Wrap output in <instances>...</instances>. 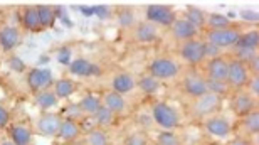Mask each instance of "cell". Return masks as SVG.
Here are the masks:
<instances>
[{
    "instance_id": "cell-1",
    "label": "cell",
    "mask_w": 259,
    "mask_h": 145,
    "mask_svg": "<svg viewBox=\"0 0 259 145\" xmlns=\"http://www.w3.org/2000/svg\"><path fill=\"white\" fill-rule=\"evenodd\" d=\"M151 115H153V122L167 130H173L180 123L178 113L167 103H155L151 108Z\"/></svg>"
},
{
    "instance_id": "cell-2",
    "label": "cell",
    "mask_w": 259,
    "mask_h": 145,
    "mask_svg": "<svg viewBox=\"0 0 259 145\" xmlns=\"http://www.w3.org/2000/svg\"><path fill=\"white\" fill-rule=\"evenodd\" d=\"M146 19L150 24H160V25H165L168 27L172 25L177 15H175V10L170 7V5H163V4H151L146 7Z\"/></svg>"
},
{
    "instance_id": "cell-3",
    "label": "cell",
    "mask_w": 259,
    "mask_h": 145,
    "mask_svg": "<svg viewBox=\"0 0 259 145\" xmlns=\"http://www.w3.org/2000/svg\"><path fill=\"white\" fill-rule=\"evenodd\" d=\"M249 83V73L242 61L232 59L229 61V69H227V86L232 90H241Z\"/></svg>"
},
{
    "instance_id": "cell-4",
    "label": "cell",
    "mask_w": 259,
    "mask_h": 145,
    "mask_svg": "<svg viewBox=\"0 0 259 145\" xmlns=\"http://www.w3.org/2000/svg\"><path fill=\"white\" fill-rule=\"evenodd\" d=\"M150 74L157 79H168L178 74V64L168 57H157L150 64Z\"/></svg>"
},
{
    "instance_id": "cell-5",
    "label": "cell",
    "mask_w": 259,
    "mask_h": 145,
    "mask_svg": "<svg viewBox=\"0 0 259 145\" xmlns=\"http://www.w3.org/2000/svg\"><path fill=\"white\" fill-rule=\"evenodd\" d=\"M239 34L237 29H222V30H209L207 32V42L212 44V46H215V47H229V46H234V44H237Z\"/></svg>"
},
{
    "instance_id": "cell-6",
    "label": "cell",
    "mask_w": 259,
    "mask_h": 145,
    "mask_svg": "<svg viewBox=\"0 0 259 145\" xmlns=\"http://www.w3.org/2000/svg\"><path fill=\"white\" fill-rule=\"evenodd\" d=\"M220 103H222V98L219 95H214L210 91H207L205 95L195 98L194 101V113L195 115H200V117H207L214 111H217L220 108Z\"/></svg>"
},
{
    "instance_id": "cell-7",
    "label": "cell",
    "mask_w": 259,
    "mask_h": 145,
    "mask_svg": "<svg viewBox=\"0 0 259 145\" xmlns=\"http://www.w3.org/2000/svg\"><path fill=\"white\" fill-rule=\"evenodd\" d=\"M27 83H29V88L34 93H39L41 90H47L49 86L52 84V73H51V69L34 68L29 71Z\"/></svg>"
},
{
    "instance_id": "cell-8",
    "label": "cell",
    "mask_w": 259,
    "mask_h": 145,
    "mask_svg": "<svg viewBox=\"0 0 259 145\" xmlns=\"http://www.w3.org/2000/svg\"><path fill=\"white\" fill-rule=\"evenodd\" d=\"M180 56L190 64H198L204 61V42L197 41V39H190L185 41L180 46Z\"/></svg>"
},
{
    "instance_id": "cell-9",
    "label": "cell",
    "mask_w": 259,
    "mask_h": 145,
    "mask_svg": "<svg viewBox=\"0 0 259 145\" xmlns=\"http://www.w3.org/2000/svg\"><path fill=\"white\" fill-rule=\"evenodd\" d=\"M184 91L185 95L192 96L194 100L202 96V95L207 93V79H204L197 73H189L184 78Z\"/></svg>"
},
{
    "instance_id": "cell-10",
    "label": "cell",
    "mask_w": 259,
    "mask_h": 145,
    "mask_svg": "<svg viewBox=\"0 0 259 145\" xmlns=\"http://www.w3.org/2000/svg\"><path fill=\"white\" fill-rule=\"evenodd\" d=\"M227 69H229V61L224 57H214L207 64V73L209 79L219 81V83H227Z\"/></svg>"
},
{
    "instance_id": "cell-11",
    "label": "cell",
    "mask_w": 259,
    "mask_h": 145,
    "mask_svg": "<svg viewBox=\"0 0 259 145\" xmlns=\"http://www.w3.org/2000/svg\"><path fill=\"white\" fill-rule=\"evenodd\" d=\"M59 125H61V118L56 113H44L41 115L39 122H37V130L44 137H54L59 132Z\"/></svg>"
},
{
    "instance_id": "cell-12",
    "label": "cell",
    "mask_w": 259,
    "mask_h": 145,
    "mask_svg": "<svg viewBox=\"0 0 259 145\" xmlns=\"http://www.w3.org/2000/svg\"><path fill=\"white\" fill-rule=\"evenodd\" d=\"M172 34L178 41H190L197 35V29L192 25L190 22H187L185 19H175V22L172 24Z\"/></svg>"
},
{
    "instance_id": "cell-13",
    "label": "cell",
    "mask_w": 259,
    "mask_h": 145,
    "mask_svg": "<svg viewBox=\"0 0 259 145\" xmlns=\"http://www.w3.org/2000/svg\"><path fill=\"white\" fill-rule=\"evenodd\" d=\"M69 71L76 74V76H93V74H99V68L98 64L91 62L89 59L84 57H77L72 62H69Z\"/></svg>"
},
{
    "instance_id": "cell-14",
    "label": "cell",
    "mask_w": 259,
    "mask_h": 145,
    "mask_svg": "<svg viewBox=\"0 0 259 145\" xmlns=\"http://www.w3.org/2000/svg\"><path fill=\"white\" fill-rule=\"evenodd\" d=\"M205 128L207 132L219 138H225L231 133V123L227 122V118L224 117H212L205 122Z\"/></svg>"
},
{
    "instance_id": "cell-15",
    "label": "cell",
    "mask_w": 259,
    "mask_h": 145,
    "mask_svg": "<svg viewBox=\"0 0 259 145\" xmlns=\"http://www.w3.org/2000/svg\"><path fill=\"white\" fill-rule=\"evenodd\" d=\"M232 110L239 117H246L247 113L256 110V101L251 98V95H239L232 101Z\"/></svg>"
},
{
    "instance_id": "cell-16",
    "label": "cell",
    "mask_w": 259,
    "mask_h": 145,
    "mask_svg": "<svg viewBox=\"0 0 259 145\" xmlns=\"http://www.w3.org/2000/svg\"><path fill=\"white\" fill-rule=\"evenodd\" d=\"M113 91L120 93V95H125V93H130V91L135 88V78L131 76L130 73H120L113 78Z\"/></svg>"
},
{
    "instance_id": "cell-17",
    "label": "cell",
    "mask_w": 259,
    "mask_h": 145,
    "mask_svg": "<svg viewBox=\"0 0 259 145\" xmlns=\"http://www.w3.org/2000/svg\"><path fill=\"white\" fill-rule=\"evenodd\" d=\"M19 41H20V34L15 27H4L0 30V46L5 51H12L19 44Z\"/></svg>"
},
{
    "instance_id": "cell-18",
    "label": "cell",
    "mask_w": 259,
    "mask_h": 145,
    "mask_svg": "<svg viewBox=\"0 0 259 145\" xmlns=\"http://www.w3.org/2000/svg\"><path fill=\"white\" fill-rule=\"evenodd\" d=\"M135 39H137L138 42H143V44L155 41V39H157V29H155V25L150 24V22H141V24H138L137 29H135Z\"/></svg>"
},
{
    "instance_id": "cell-19",
    "label": "cell",
    "mask_w": 259,
    "mask_h": 145,
    "mask_svg": "<svg viewBox=\"0 0 259 145\" xmlns=\"http://www.w3.org/2000/svg\"><path fill=\"white\" fill-rule=\"evenodd\" d=\"M104 108H108L109 111H113V113H121L125 110V98L123 95L120 93H116V91H109L104 95Z\"/></svg>"
},
{
    "instance_id": "cell-20",
    "label": "cell",
    "mask_w": 259,
    "mask_h": 145,
    "mask_svg": "<svg viewBox=\"0 0 259 145\" xmlns=\"http://www.w3.org/2000/svg\"><path fill=\"white\" fill-rule=\"evenodd\" d=\"M30 138H32V133H30L29 127L20 125V123L12 127V142L15 145H29L30 144Z\"/></svg>"
},
{
    "instance_id": "cell-21",
    "label": "cell",
    "mask_w": 259,
    "mask_h": 145,
    "mask_svg": "<svg viewBox=\"0 0 259 145\" xmlns=\"http://www.w3.org/2000/svg\"><path fill=\"white\" fill-rule=\"evenodd\" d=\"M57 135L62 138V140H72L79 135V127L76 125V122L72 120H61V125H59V132Z\"/></svg>"
},
{
    "instance_id": "cell-22",
    "label": "cell",
    "mask_w": 259,
    "mask_h": 145,
    "mask_svg": "<svg viewBox=\"0 0 259 145\" xmlns=\"http://www.w3.org/2000/svg\"><path fill=\"white\" fill-rule=\"evenodd\" d=\"M57 100H59V98L54 95V91H49V90L39 91V93L35 95V103L39 105L42 110L54 108L56 105H57Z\"/></svg>"
},
{
    "instance_id": "cell-23",
    "label": "cell",
    "mask_w": 259,
    "mask_h": 145,
    "mask_svg": "<svg viewBox=\"0 0 259 145\" xmlns=\"http://www.w3.org/2000/svg\"><path fill=\"white\" fill-rule=\"evenodd\" d=\"M76 93V84L71 79H59L54 84V95L57 98H69Z\"/></svg>"
},
{
    "instance_id": "cell-24",
    "label": "cell",
    "mask_w": 259,
    "mask_h": 145,
    "mask_svg": "<svg viewBox=\"0 0 259 145\" xmlns=\"http://www.w3.org/2000/svg\"><path fill=\"white\" fill-rule=\"evenodd\" d=\"M79 110L82 111V113H86V115H94L96 111L101 108V100L99 98L93 96V95H88V96H84L79 101Z\"/></svg>"
},
{
    "instance_id": "cell-25",
    "label": "cell",
    "mask_w": 259,
    "mask_h": 145,
    "mask_svg": "<svg viewBox=\"0 0 259 145\" xmlns=\"http://www.w3.org/2000/svg\"><path fill=\"white\" fill-rule=\"evenodd\" d=\"M37 7V14H39V21H41V27H51L56 21V12L52 7L49 5H35Z\"/></svg>"
},
{
    "instance_id": "cell-26",
    "label": "cell",
    "mask_w": 259,
    "mask_h": 145,
    "mask_svg": "<svg viewBox=\"0 0 259 145\" xmlns=\"http://www.w3.org/2000/svg\"><path fill=\"white\" fill-rule=\"evenodd\" d=\"M24 25L29 30H37L41 29V21L37 14V7H27L24 10Z\"/></svg>"
},
{
    "instance_id": "cell-27",
    "label": "cell",
    "mask_w": 259,
    "mask_h": 145,
    "mask_svg": "<svg viewBox=\"0 0 259 145\" xmlns=\"http://www.w3.org/2000/svg\"><path fill=\"white\" fill-rule=\"evenodd\" d=\"M205 22L210 27V30H222V29L231 27V21L225 15H220V14H210Z\"/></svg>"
},
{
    "instance_id": "cell-28",
    "label": "cell",
    "mask_w": 259,
    "mask_h": 145,
    "mask_svg": "<svg viewBox=\"0 0 259 145\" xmlns=\"http://www.w3.org/2000/svg\"><path fill=\"white\" fill-rule=\"evenodd\" d=\"M187 22H190L195 29H200L205 25V15L204 12L197 7H189L187 8Z\"/></svg>"
},
{
    "instance_id": "cell-29",
    "label": "cell",
    "mask_w": 259,
    "mask_h": 145,
    "mask_svg": "<svg viewBox=\"0 0 259 145\" xmlns=\"http://www.w3.org/2000/svg\"><path fill=\"white\" fill-rule=\"evenodd\" d=\"M138 86H140V90L143 91V93L151 95V93H157L158 91V88H160V81L150 74V76H143L141 78L140 83H138Z\"/></svg>"
},
{
    "instance_id": "cell-30",
    "label": "cell",
    "mask_w": 259,
    "mask_h": 145,
    "mask_svg": "<svg viewBox=\"0 0 259 145\" xmlns=\"http://www.w3.org/2000/svg\"><path fill=\"white\" fill-rule=\"evenodd\" d=\"M258 42H259V34H258V30H252V32H247V34L241 35L236 46H241V47L258 49Z\"/></svg>"
},
{
    "instance_id": "cell-31",
    "label": "cell",
    "mask_w": 259,
    "mask_h": 145,
    "mask_svg": "<svg viewBox=\"0 0 259 145\" xmlns=\"http://www.w3.org/2000/svg\"><path fill=\"white\" fill-rule=\"evenodd\" d=\"M86 142H88V145H108V135L101 128H94L88 133Z\"/></svg>"
},
{
    "instance_id": "cell-32",
    "label": "cell",
    "mask_w": 259,
    "mask_h": 145,
    "mask_svg": "<svg viewBox=\"0 0 259 145\" xmlns=\"http://www.w3.org/2000/svg\"><path fill=\"white\" fill-rule=\"evenodd\" d=\"M244 128L247 133H252V135H256L259 130V115L258 111L254 110L251 113H247L244 117Z\"/></svg>"
},
{
    "instance_id": "cell-33",
    "label": "cell",
    "mask_w": 259,
    "mask_h": 145,
    "mask_svg": "<svg viewBox=\"0 0 259 145\" xmlns=\"http://www.w3.org/2000/svg\"><path fill=\"white\" fill-rule=\"evenodd\" d=\"M94 118H96V123L101 125V127H106V125H111L113 120H115V113L109 111L108 108H104L101 105V108L94 113Z\"/></svg>"
},
{
    "instance_id": "cell-34",
    "label": "cell",
    "mask_w": 259,
    "mask_h": 145,
    "mask_svg": "<svg viewBox=\"0 0 259 145\" xmlns=\"http://www.w3.org/2000/svg\"><path fill=\"white\" fill-rule=\"evenodd\" d=\"M118 22H120V25L125 29L131 27L133 24H135V14H133V10L131 8H123L118 12Z\"/></svg>"
},
{
    "instance_id": "cell-35",
    "label": "cell",
    "mask_w": 259,
    "mask_h": 145,
    "mask_svg": "<svg viewBox=\"0 0 259 145\" xmlns=\"http://www.w3.org/2000/svg\"><path fill=\"white\" fill-rule=\"evenodd\" d=\"M158 145H180V140L173 132H162L158 135Z\"/></svg>"
},
{
    "instance_id": "cell-36",
    "label": "cell",
    "mask_w": 259,
    "mask_h": 145,
    "mask_svg": "<svg viewBox=\"0 0 259 145\" xmlns=\"http://www.w3.org/2000/svg\"><path fill=\"white\" fill-rule=\"evenodd\" d=\"M207 91H210V93H214V95L222 96V95L227 93V83H219V81L207 79Z\"/></svg>"
},
{
    "instance_id": "cell-37",
    "label": "cell",
    "mask_w": 259,
    "mask_h": 145,
    "mask_svg": "<svg viewBox=\"0 0 259 145\" xmlns=\"http://www.w3.org/2000/svg\"><path fill=\"white\" fill-rule=\"evenodd\" d=\"M125 145H148V140L143 133H131L130 137H126Z\"/></svg>"
},
{
    "instance_id": "cell-38",
    "label": "cell",
    "mask_w": 259,
    "mask_h": 145,
    "mask_svg": "<svg viewBox=\"0 0 259 145\" xmlns=\"http://www.w3.org/2000/svg\"><path fill=\"white\" fill-rule=\"evenodd\" d=\"M8 66L14 69V71H17V73H22V71L25 69V62L22 61L20 57H17V56H12V57L8 59Z\"/></svg>"
},
{
    "instance_id": "cell-39",
    "label": "cell",
    "mask_w": 259,
    "mask_h": 145,
    "mask_svg": "<svg viewBox=\"0 0 259 145\" xmlns=\"http://www.w3.org/2000/svg\"><path fill=\"white\" fill-rule=\"evenodd\" d=\"M219 47H215V46H212V44H209V42H205L204 44V57H219Z\"/></svg>"
},
{
    "instance_id": "cell-40",
    "label": "cell",
    "mask_w": 259,
    "mask_h": 145,
    "mask_svg": "<svg viewBox=\"0 0 259 145\" xmlns=\"http://www.w3.org/2000/svg\"><path fill=\"white\" fill-rule=\"evenodd\" d=\"M93 12H94V15H98L99 19H108L109 14H111L106 5H94V7H93Z\"/></svg>"
},
{
    "instance_id": "cell-41",
    "label": "cell",
    "mask_w": 259,
    "mask_h": 145,
    "mask_svg": "<svg viewBox=\"0 0 259 145\" xmlns=\"http://www.w3.org/2000/svg\"><path fill=\"white\" fill-rule=\"evenodd\" d=\"M249 90H251V93L254 96H258V93H259V78L258 76H252V79L249 81Z\"/></svg>"
},
{
    "instance_id": "cell-42",
    "label": "cell",
    "mask_w": 259,
    "mask_h": 145,
    "mask_svg": "<svg viewBox=\"0 0 259 145\" xmlns=\"http://www.w3.org/2000/svg\"><path fill=\"white\" fill-rule=\"evenodd\" d=\"M7 123H8V111L4 106H0V128H4Z\"/></svg>"
},
{
    "instance_id": "cell-43",
    "label": "cell",
    "mask_w": 259,
    "mask_h": 145,
    "mask_svg": "<svg viewBox=\"0 0 259 145\" xmlns=\"http://www.w3.org/2000/svg\"><path fill=\"white\" fill-rule=\"evenodd\" d=\"M81 12L84 15H94V12H93V7H88V5H81Z\"/></svg>"
},
{
    "instance_id": "cell-44",
    "label": "cell",
    "mask_w": 259,
    "mask_h": 145,
    "mask_svg": "<svg viewBox=\"0 0 259 145\" xmlns=\"http://www.w3.org/2000/svg\"><path fill=\"white\" fill-rule=\"evenodd\" d=\"M229 145H251V142H247V140H244V138H237V140L231 142Z\"/></svg>"
},
{
    "instance_id": "cell-45",
    "label": "cell",
    "mask_w": 259,
    "mask_h": 145,
    "mask_svg": "<svg viewBox=\"0 0 259 145\" xmlns=\"http://www.w3.org/2000/svg\"><path fill=\"white\" fill-rule=\"evenodd\" d=\"M64 51H66V49H64ZM59 61L61 62H69V51H66V52H64V54H59Z\"/></svg>"
},
{
    "instance_id": "cell-46",
    "label": "cell",
    "mask_w": 259,
    "mask_h": 145,
    "mask_svg": "<svg viewBox=\"0 0 259 145\" xmlns=\"http://www.w3.org/2000/svg\"><path fill=\"white\" fill-rule=\"evenodd\" d=\"M242 15H244L246 19H252V21H258V14H256V12H252V14H247V12H242Z\"/></svg>"
},
{
    "instance_id": "cell-47",
    "label": "cell",
    "mask_w": 259,
    "mask_h": 145,
    "mask_svg": "<svg viewBox=\"0 0 259 145\" xmlns=\"http://www.w3.org/2000/svg\"><path fill=\"white\" fill-rule=\"evenodd\" d=\"M0 145H15V144L12 142V140H4V142H2Z\"/></svg>"
},
{
    "instance_id": "cell-48",
    "label": "cell",
    "mask_w": 259,
    "mask_h": 145,
    "mask_svg": "<svg viewBox=\"0 0 259 145\" xmlns=\"http://www.w3.org/2000/svg\"><path fill=\"white\" fill-rule=\"evenodd\" d=\"M215 145H217V144H215Z\"/></svg>"
}]
</instances>
